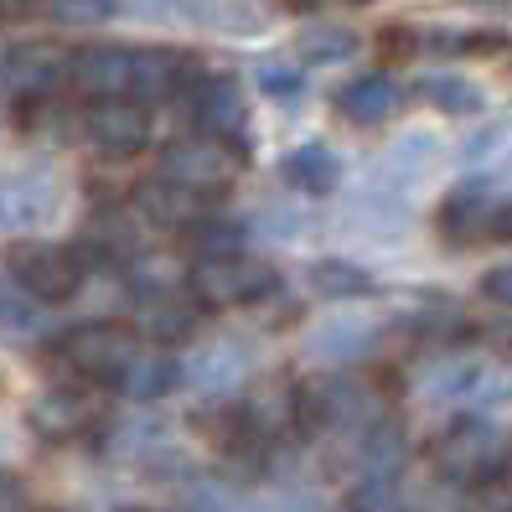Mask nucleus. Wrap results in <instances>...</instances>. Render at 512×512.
Wrapping results in <instances>:
<instances>
[{"label": "nucleus", "mask_w": 512, "mask_h": 512, "mask_svg": "<svg viewBox=\"0 0 512 512\" xmlns=\"http://www.w3.org/2000/svg\"><path fill=\"white\" fill-rule=\"evenodd\" d=\"M430 461L435 471L461 492H476V487H492V481L512 466V445L507 435L481 414H466L456 425H445L430 445Z\"/></svg>", "instance_id": "f257e3e1"}, {"label": "nucleus", "mask_w": 512, "mask_h": 512, "mask_svg": "<svg viewBox=\"0 0 512 512\" xmlns=\"http://www.w3.org/2000/svg\"><path fill=\"white\" fill-rule=\"evenodd\" d=\"M187 285L213 311V306H259L280 285V275H275V264H264L254 254L223 249V254H197L187 269Z\"/></svg>", "instance_id": "f03ea898"}, {"label": "nucleus", "mask_w": 512, "mask_h": 512, "mask_svg": "<svg viewBox=\"0 0 512 512\" xmlns=\"http://www.w3.org/2000/svg\"><path fill=\"white\" fill-rule=\"evenodd\" d=\"M57 352L78 378H94V383H114L130 373V363L140 357V337L119 321H78L57 337Z\"/></svg>", "instance_id": "7ed1b4c3"}, {"label": "nucleus", "mask_w": 512, "mask_h": 512, "mask_svg": "<svg viewBox=\"0 0 512 512\" xmlns=\"http://www.w3.org/2000/svg\"><path fill=\"white\" fill-rule=\"evenodd\" d=\"M63 83H73V52L52 47V42H21L0 57V88H6L16 114L52 104Z\"/></svg>", "instance_id": "20e7f679"}, {"label": "nucleus", "mask_w": 512, "mask_h": 512, "mask_svg": "<svg viewBox=\"0 0 512 512\" xmlns=\"http://www.w3.org/2000/svg\"><path fill=\"white\" fill-rule=\"evenodd\" d=\"M6 269L26 295H37L42 306H63L83 285V249L42 244V238H16L6 249Z\"/></svg>", "instance_id": "39448f33"}, {"label": "nucleus", "mask_w": 512, "mask_h": 512, "mask_svg": "<svg viewBox=\"0 0 512 512\" xmlns=\"http://www.w3.org/2000/svg\"><path fill=\"white\" fill-rule=\"evenodd\" d=\"M83 135L99 156H140L150 145V104L135 99V94H119V99H94L83 114Z\"/></svg>", "instance_id": "423d86ee"}, {"label": "nucleus", "mask_w": 512, "mask_h": 512, "mask_svg": "<svg viewBox=\"0 0 512 512\" xmlns=\"http://www.w3.org/2000/svg\"><path fill=\"white\" fill-rule=\"evenodd\" d=\"M233 150L223 145V135H187V140H171L161 150V171L171 176V182H182L202 197H218L228 192L233 182Z\"/></svg>", "instance_id": "0eeeda50"}, {"label": "nucleus", "mask_w": 512, "mask_h": 512, "mask_svg": "<svg viewBox=\"0 0 512 512\" xmlns=\"http://www.w3.org/2000/svg\"><path fill=\"white\" fill-rule=\"evenodd\" d=\"M26 425L47 445H73L99 425V399L83 394V388H42L26 409Z\"/></svg>", "instance_id": "6e6552de"}, {"label": "nucleus", "mask_w": 512, "mask_h": 512, "mask_svg": "<svg viewBox=\"0 0 512 512\" xmlns=\"http://www.w3.org/2000/svg\"><path fill=\"white\" fill-rule=\"evenodd\" d=\"M378 342H383V321H373L363 311H347V316H326L321 326H311L306 357H316L326 368H352L363 357H373Z\"/></svg>", "instance_id": "1a4fd4ad"}, {"label": "nucleus", "mask_w": 512, "mask_h": 512, "mask_svg": "<svg viewBox=\"0 0 512 512\" xmlns=\"http://www.w3.org/2000/svg\"><path fill=\"white\" fill-rule=\"evenodd\" d=\"M497 207H502V197H492V182H487V176H476V182L456 187L440 202V213H435L440 238H445V244H456V249L481 244V238L497 233Z\"/></svg>", "instance_id": "9d476101"}, {"label": "nucleus", "mask_w": 512, "mask_h": 512, "mask_svg": "<svg viewBox=\"0 0 512 512\" xmlns=\"http://www.w3.org/2000/svg\"><path fill=\"white\" fill-rule=\"evenodd\" d=\"M425 394L445 399V404H487V399H507L512 383L487 363V357H440L425 373Z\"/></svg>", "instance_id": "9b49d317"}, {"label": "nucleus", "mask_w": 512, "mask_h": 512, "mask_svg": "<svg viewBox=\"0 0 512 512\" xmlns=\"http://www.w3.org/2000/svg\"><path fill=\"white\" fill-rule=\"evenodd\" d=\"M135 218L150 223V228H161V233H192V223L207 213V197L182 187V182H171V176H150V182L135 187Z\"/></svg>", "instance_id": "f8f14e48"}, {"label": "nucleus", "mask_w": 512, "mask_h": 512, "mask_svg": "<svg viewBox=\"0 0 512 512\" xmlns=\"http://www.w3.org/2000/svg\"><path fill=\"white\" fill-rule=\"evenodd\" d=\"M202 300L187 290H171V285H140L135 295V321L140 331H150V337H161V342H176V337H192V331L202 326Z\"/></svg>", "instance_id": "ddd939ff"}, {"label": "nucleus", "mask_w": 512, "mask_h": 512, "mask_svg": "<svg viewBox=\"0 0 512 512\" xmlns=\"http://www.w3.org/2000/svg\"><path fill=\"white\" fill-rule=\"evenodd\" d=\"M57 202H63V187H57L52 176L16 171V176L0 182V228H16V233L37 228V223H47L57 213Z\"/></svg>", "instance_id": "4468645a"}, {"label": "nucleus", "mask_w": 512, "mask_h": 512, "mask_svg": "<svg viewBox=\"0 0 512 512\" xmlns=\"http://www.w3.org/2000/svg\"><path fill=\"white\" fill-rule=\"evenodd\" d=\"M187 114H192L197 130L238 140V130H244V119H249L244 88H238L233 78H202L197 88H187Z\"/></svg>", "instance_id": "2eb2a0df"}, {"label": "nucleus", "mask_w": 512, "mask_h": 512, "mask_svg": "<svg viewBox=\"0 0 512 512\" xmlns=\"http://www.w3.org/2000/svg\"><path fill=\"white\" fill-rule=\"evenodd\" d=\"M404 83L394 73H363V78H352L342 94H337V109L352 119V125H363V130H378L388 125L394 114H404Z\"/></svg>", "instance_id": "dca6fc26"}, {"label": "nucleus", "mask_w": 512, "mask_h": 512, "mask_svg": "<svg viewBox=\"0 0 512 512\" xmlns=\"http://www.w3.org/2000/svg\"><path fill=\"white\" fill-rule=\"evenodd\" d=\"M135 52L130 47H78L73 52V88L88 99H119L130 94Z\"/></svg>", "instance_id": "f3484780"}, {"label": "nucleus", "mask_w": 512, "mask_h": 512, "mask_svg": "<svg viewBox=\"0 0 512 512\" xmlns=\"http://www.w3.org/2000/svg\"><path fill=\"white\" fill-rule=\"evenodd\" d=\"M187 57L182 52H166V47H140L135 52V78H130V94L145 104H166L176 94H187Z\"/></svg>", "instance_id": "a211bd4d"}, {"label": "nucleus", "mask_w": 512, "mask_h": 512, "mask_svg": "<svg viewBox=\"0 0 512 512\" xmlns=\"http://www.w3.org/2000/svg\"><path fill=\"white\" fill-rule=\"evenodd\" d=\"M285 171V182L295 192H306V197H326V192H337L342 182V161H337V150L321 145V140H306V145H295L290 156L280 161Z\"/></svg>", "instance_id": "6ab92c4d"}, {"label": "nucleus", "mask_w": 512, "mask_h": 512, "mask_svg": "<svg viewBox=\"0 0 512 512\" xmlns=\"http://www.w3.org/2000/svg\"><path fill=\"white\" fill-rule=\"evenodd\" d=\"M249 352L238 347V342H213V347H202L192 363H187V378L197 388H207V394H233L238 383L249 378Z\"/></svg>", "instance_id": "aec40b11"}, {"label": "nucleus", "mask_w": 512, "mask_h": 512, "mask_svg": "<svg viewBox=\"0 0 512 512\" xmlns=\"http://www.w3.org/2000/svg\"><path fill=\"white\" fill-rule=\"evenodd\" d=\"M176 378H182V363H176L171 352H145V347H140V357L130 363V373L119 378V394L135 399V404H150V399H166L171 388H176Z\"/></svg>", "instance_id": "412c9836"}, {"label": "nucleus", "mask_w": 512, "mask_h": 512, "mask_svg": "<svg viewBox=\"0 0 512 512\" xmlns=\"http://www.w3.org/2000/svg\"><path fill=\"white\" fill-rule=\"evenodd\" d=\"M461 161H466V171L487 176V182L512 171V119H497L487 130H471L466 145H461Z\"/></svg>", "instance_id": "4be33fe9"}, {"label": "nucleus", "mask_w": 512, "mask_h": 512, "mask_svg": "<svg viewBox=\"0 0 512 512\" xmlns=\"http://www.w3.org/2000/svg\"><path fill=\"white\" fill-rule=\"evenodd\" d=\"M306 285L321 300H357V295L373 290V275L363 264H347V259H316L306 269Z\"/></svg>", "instance_id": "5701e85b"}, {"label": "nucleus", "mask_w": 512, "mask_h": 512, "mask_svg": "<svg viewBox=\"0 0 512 512\" xmlns=\"http://www.w3.org/2000/svg\"><path fill=\"white\" fill-rule=\"evenodd\" d=\"M295 52L306 57V63L326 68V63H347L357 52V32L352 26H337V21H311L306 32L295 37Z\"/></svg>", "instance_id": "b1692460"}, {"label": "nucleus", "mask_w": 512, "mask_h": 512, "mask_svg": "<svg viewBox=\"0 0 512 512\" xmlns=\"http://www.w3.org/2000/svg\"><path fill=\"white\" fill-rule=\"evenodd\" d=\"M0 331H11V337H32V331H42V300L26 295L11 269L0 275Z\"/></svg>", "instance_id": "393cba45"}, {"label": "nucleus", "mask_w": 512, "mask_h": 512, "mask_svg": "<svg viewBox=\"0 0 512 512\" xmlns=\"http://www.w3.org/2000/svg\"><path fill=\"white\" fill-rule=\"evenodd\" d=\"M419 88H425V99H430L440 114H456V119L481 114V104H487V99H481V88H476L471 78H456V73H430Z\"/></svg>", "instance_id": "a878e982"}, {"label": "nucleus", "mask_w": 512, "mask_h": 512, "mask_svg": "<svg viewBox=\"0 0 512 512\" xmlns=\"http://www.w3.org/2000/svg\"><path fill=\"white\" fill-rule=\"evenodd\" d=\"M238 238H244V228H238L233 218L223 223V213H202L192 223V244L197 254H223V249H238Z\"/></svg>", "instance_id": "bb28decb"}, {"label": "nucleus", "mask_w": 512, "mask_h": 512, "mask_svg": "<svg viewBox=\"0 0 512 512\" xmlns=\"http://www.w3.org/2000/svg\"><path fill=\"white\" fill-rule=\"evenodd\" d=\"M119 11V0H47V16L63 26H99Z\"/></svg>", "instance_id": "cd10ccee"}, {"label": "nucleus", "mask_w": 512, "mask_h": 512, "mask_svg": "<svg viewBox=\"0 0 512 512\" xmlns=\"http://www.w3.org/2000/svg\"><path fill=\"white\" fill-rule=\"evenodd\" d=\"M259 88H264L269 99H295L300 94V73L285 68V63H264L259 68Z\"/></svg>", "instance_id": "c85d7f7f"}, {"label": "nucleus", "mask_w": 512, "mask_h": 512, "mask_svg": "<svg viewBox=\"0 0 512 512\" xmlns=\"http://www.w3.org/2000/svg\"><path fill=\"white\" fill-rule=\"evenodd\" d=\"M481 295H492L497 306H512V264H497L487 280H481Z\"/></svg>", "instance_id": "c756f323"}, {"label": "nucleus", "mask_w": 512, "mask_h": 512, "mask_svg": "<svg viewBox=\"0 0 512 512\" xmlns=\"http://www.w3.org/2000/svg\"><path fill=\"white\" fill-rule=\"evenodd\" d=\"M497 233L502 238H512V192L502 197V207H497Z\"/></svg>", "instance_id": "7c9ffc66"}, {"label": "nucleus", "mask_w": 512, "mask_h": 512, "mask_svg": "<svg viewBox=\"0 0 512 512\" xmlns=\"http://www.w3.org/2000/svg\"><path fill=\"white\" fill-rule=\"evenodd\" d=\"M300 6H352V0H300Z\"/></svg>", "instance_id": "2f4dec72"}, {"label": "nucleus", "mask_w": 512, "mask_h": 512, "mask_svg": "<svg viewBox=\"0 0 512 512\" xmlns=\"http://www.w3.org/2000/svg\"><path fill=\"white\" fill-rule=\"evenodd\" d=\"M502 347H507V352H512V331H507V342H502Z\"/></svg>", "instance_id": "473e14b6"}, {"label": "nucleus", "mask_w": 512, "mask_h": 512, "mask_svg": "<svg viewBox=\"0 0 512 512\" xmlns=\"http://www.w3.org/2000/svg\"><path fill=\"white\" fill-rule=\"evenodd\" d=\"M497 512H512V502H507V507H497Z\"/></svg>", "instance_id": "72a5a7b5"}, {"label": "nucleus", "mask_w": 512, "mask_h": 512, "mask_svg": "<svg viewBox=\"0 0 512 512\" xmlns=\"http://www.w3.org/2000/svg\"><path fill=\"white\" fill-rule=\"evenodd\" d=\"M487 6H497V0H487Z\"/></svg>", "instance_id": "f704fd0d"}]
</instances>
